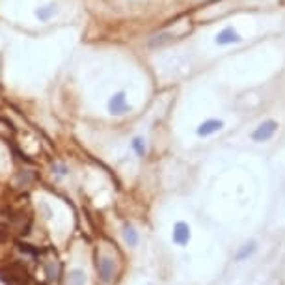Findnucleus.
Wrapping results in <instances>:
<instances>
[{
	"label": "nucleus",
	"mask_w": 285,
	"mask_h": 285,
	"mask_svg": "<svg viewBox=\"0 0 285 285\" xmlns=\"http://www.w3.org/2000/svg\"><path fill=\"white\" fill-rule=\"evenodd\" d=\"M278 121H274V120H267V121H263V123H259V125L252 131V140L257 144H261V142H267V140H270V138L276 134V131H278Z\"/></svg>",
	"instance_id": "f257e3e1"
},
{
	"label": "nucleus",
	"mask_w": 285,
	"mask_h": 285,
	"mask_svg": "<svg viewBox=\"0 0 285 285\" xmlns=\"http://www.w3.org/2000/svg\"><path fill=\"white\" fill-rule=\"evenodd\" d=\"M215 43H217L218 47H228V45H233V43H242V35H240L235 28L228 26V28L220 30V32L215 35Z\"/></svg>",
	"instance_id": "f03ea898"
},
{
	"label": "nucleus",
	"mask_w": 285,
	"mask_h": 285,
	"mask_svg": "<svg viewBox=\"0 0 285 285\" xmlns=\"http://www.w3.org/2000/svg\"><path fill=\"white\" fill-rule=\"evenodd\" d=\"M127 109H129V104H127V97H125V91H118L114 93L109 101V112L110 114H125Z\"/></svg>",
	"instance_id": "7ed1b4c3"
},
{
	"label": "nucleus",
	"mask_w": 285,
	"mask_h": 285,
	"mask_svg": "<svg viewBox=\"0 0 285 285\" xmlns=\"http://www.w3.org/2000/svg\"><path fill=\"white\" fill-rule=\"evenodd\" d=\"M222 129H224L222 120H207V121H203V123L198 125L196 134H198L200 138H207V136H211V134H215V132L222 131Z\"/></svg>",
	"instance_id": "20e7f679"
},
{
	"label": "nucleus",
	"mask_w": 285,
	"mask_h": 285,
	"mask_svg": "<svg viewBox=\"0 0 285 285\" xmlns=\"http://www.w3.org/2000/svg\"><path fill=\"white\" fill-rule=\"evenodd\" d=\"M190 240V228L187 222H177L173 226V242L179 246H185Z\"/></svg>",
	"instance_id": "39448f33"
},
{
	"label": "nucleus",
	"mask_w": 285,
	"mask_h": 285,
	"mask_svg": "<svg viewBox=\"0 0 285 285\" xmlns=\"http://www.w3.org/2000/svg\"><path fill=\"white\" fill-rule=\"evenodd\" d=\"M97 270L101 279H103L104 283H109L110 279H112V274H114V263L110 261L109 257H103L101 261H97Z\"/></svg>",
	"instance_id": "423d86ee"
},
{
	"label": "nucleus",
	"mask_w": 285,
	"mask_h": 285,
	"mask_svg": "<svg viewBox=\"0 0 285 285\" xmlns=\"http://www.w3.org/2000/svg\"><path fill=\"white\" fill-rule=\"evenodd\" d=\"M56 12H58V6H56V4H47V6L40 8V10L35 12V17L45 23V21H49V19H51L52 15H56Z\"/></svg>",
	"instance_id": "0eeeda50"
},
{
	"label": "nucleus",
	"mask_w": 285,
	"mask_h": 285,
	"mask_svg": "<svg viewBox=\"0 0 285 285\" xmlns=\"http://www.w3.org/2000/svg\"><path fill=\"white\" fill-rule=\"evenodd\" d=\"M123 237H125V242H127L129 246H136V244H138V233L131 228V226H125Z\"/></svg>",
	"instance_id": "6e6552de"
},
{
	"label": "nucleus",
	"mask_w": 285,
	"mask_h": 285,
	"mask_svg": "<svg viewBox=\"0 0 285 285\" xmlns=\"http://www.w3.org/2000/svg\"><path fill=\"white\" fill-rule=\"evenodd\" d=\"M131 146H132V149H134V153H136L138 157H144V155H146V142H144V138H140V136L132 138Z\"/></svg>",
	"instance_id": "1a4fd4ad"
},
{
	"label": "nucleus",
	"mask_w": 285,
	"mask_h": 285,
	"mask_svg": "<svg viewBox=\"0 0 285 285\" xmlns=\"http://www.w3.org/2000/svg\"><path fill=\"white\" fill-rule=\"evenodd\" d=\"M254 252H256V244H254V242L242 246V248L239 250V254H237V261H244L246 257H250Z\"/></svg>",
	"instance_id": "9d476101"
},
{
	"label": "nucleus",
	"mask_w": 285,
	"mask_h": 285,
	"mask_svg": "<svg viewBox=\"0 0 285 285\" xmlns=\"http://www.w3.org/2000/svg\"><path fill=\"white\" fill-rule=\"evenodd\" d=\"M69 278H71V285H84L86 281V276L82 270H73Z\"/></svg>",
	"instance_id": "9b49d317"
}]
</instances>
